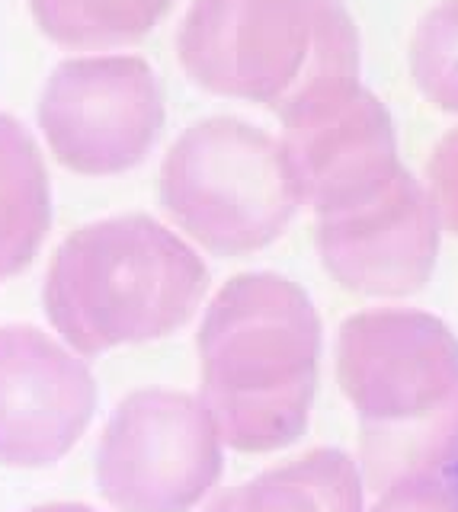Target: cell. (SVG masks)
I'll use <instances>...</instances> for the list:
<instances>
[{
	"label": "cell",
	"instance_id": "cell-3",
	"mask_svg": "<svg viewBox=\"0 0 458 512\" xmlns=\"http://www.w3.org/2000/svg\"><path fill=\"white\" fill-rule=\"evenodd\" d=\"M177 58L205 93L282 122L359 84V29L343 0H193Z\"/></svg>",
	"mask_w": 458,
	"mask_h": 512
},
{
	"label": "cell",
	"instance_id": "cell-15",
	"mask_svg": "<svg viewBox=\"0 0 458 512\" xmlns=\"http://www.w3.org/2000/svg\"><path fill=\"white\" fill-rule=\"evenodd\" d=\"M426 183L442 228L458 234V128L442 135L426 160Z\"/></svg>",
	"mask_w": 458,
	"mask_h": 512
},
{
	"label": "cell",
	"instance_id": "cell-9",
	"mask_svg": "<svg viewBox=\"0 0 458 512\" xmlns=\"http://www.w3.org/2000/svg\"><path fill=\"white\" fill-rule=\"evenodd\" d=\"M97 400V381L71 349L39 327H0V464L52 468L81 442Z\"/></svg>",
	"mask_w": 458,
	"mask_h": 512
},
{
	"label": "cell",
	"instance_id": "cell-7",
	"mask_svg": "<svg viewBox=\"0 0 458 512\" xmlns=\"http://www.w3.org/2000/svg\"><path fill=\"white\" fill-rule=\"evenodd\" d=\"M164 93L138 55L58 64L39 96V125L58 164L81 176L135 170L164 132Z\"/></svg>",
	"mask_w": 458,
	"mask_h": 512
},
{
	"label": "cell",
	"instance_id": "cell-5",
	"mask_svg": "<svg viewBox=\"0 0 458 512\" xmlns=\"http://www.w3.org/2000/svg\"><path fill=\"white\" fill-rule=\"evenodd\" d=\"M161 205L199 247L247 256L286 234L302 199L279 138L234 116H212L189 125L167 151Z\"/></svg>",
	"mask_w": 458,
	"mask_h": 512
},
{
	"label": "cell",
	"instance_id": "cell-8",
	"mask_svg": "<svg viewBox=\"0 0 458 512\" xmlns=\"http://www.w3.org/2000/svg\"><path fill=\"white\" fill-rule=\"evenodd\" d=\"M282 148L298 199L314 218L372 202L404 170L388 106L362 84L282 119Z\"/></svg>",
	"mask_w": 458,
	"mask_h": 512
},
{
	"label": "cell",
	"instance_id": "cell-16",
	"mask_svg": "<svg viewBox=\"0 0 458 512\" xmlns=\"http://www.w3.org/2000/svg\"><path fill=\"white\" fill-rule=\"evenodd\" d=\"M29 512H97V509H90L84 503H49V506H36Z\"/></svg>",
	"mask_w": 458,
	"mask_h": 512
},
{
	"label": "cell",
	"instance_id": "cell-10",
	"mask_svg": "<svg viewBox=\"0 0 458 512\" xmlns=\"http://www.w3.org/2000/svg\"><path fill=\"white\" fill-rule=\"evenodd\" d=\"M442 221L407 167L382 196L314 224V247L330 279L369 298H404L430 282Z\"/></svg>",
	"mask_w": 458,
	"mask_h": 512
},
{
	"label": "cell",
	"instance_id": "cell-13",
	"mask_svg": "<svg viewBox=\"0 0 458 512\" xmlns=\"http://www.w3.org/2000/svg\"><path fill=\"white\" fill-rule=\"evenodd\" d=\"M177 0H29L36 26L61 48H100L141 42Z\"/></svg>",
	"mask_w": 458,
	"mask_h": 512
},
{
	"label": "cell",
	"instance_id": "cell-11",
	"mask_svg": "<svg viewBox=\"0 0 458 512\" xmlns=\"http://www.w3.org/2000/svg\"><path fill=\"white\" fill-rule=\"evenodd\" d=\"M52 228L49 170L29 128L0 112V282L20 276Z\"/></svg>",
	"mask_w": 458,
	"mask_h": 512
},
{
	"label": "cell",
	"instance_id": "cell-2",
	"mask_svg": "<svg viewBox=\"0 0 458 512\" xmlns=\"http://www.w3.org/2000/svg\"><path fill=\"white\" fill-rule=\"evenodd\" d=\"M209 292L202 256L148 215H113L61 240L42 285L52 327L81 356L164 340Z\"/></svg>",
	"mask_w": 458,
	"mask_h": 512
},
{
	"label": "cell",
	"instance_id": "cell-4",
	"mask_svg": "<svg viewBox=\"0 0 458 512\" xmlns=\"http://www.w3.org/2000/svg\"><path fill=\"white\" fill-rule=\"evenodd\" d=\"M337 378L362 420L366 468L378 487L420 452H458V340L439 317L414 308L346 317Z\"/></svg>",
	"mask_w": 458,
	"mask_h": 512
},
{
	"label": "cell",
	"instance_id": "cell-12",
	"mask_svg": "<svg viewBox=\"0 0 458 512\" xmlns=\"http://www.w3.org/2000/svg\"><path fill=\"white\" fill-rule=\"evenodd\" d=\"M202 512H362V484L340 448H314L221 493Z\"/></svg>",
	"mask_w": 458,
	"mask_h": 512
},
{
	"label": "cell",
	"instance_id": "cell-6",
	"mask_svg": "<svg viewBox=\"0 0 458 512\" xmlns=\"http://www.w3.org/2000/svg\"><path fill=\"white\" fill-rule=\"evenodd\" d=\"M221 436L202 397L145 388L113 410L97 448V487L116 512H193L221 468Z\"/></svg>",
	"mask_w": 458,
	"mask_h": 512
},
{
	"label": "cell",
	"instance_id": "cell-1",
	"mask_svg": "<svg viewBox=\"0 0 458 512\" xmlns=\"http://www.w3.org/2000/svg\"><path fill=\"white\" fill-rule=\"evenodd\" d=\"M202 404L241 455L289 448L318 391L321 317L298 282L241 272L218 288L196 336Z\"/></svg>",
	"mask_w": 458,
	"mask_h": 512
},
{
	"label": "cell",
	"instance_id": "cell-14",
	"mask_svg": "<svg viewBox=\"0 0 458 512\" xmlns=\"http://www.w3.org/2000/svg\"><path fill=\"white\" fill-rule=\"evenodd\" d=\"M407 61L423 100L458 116V0H442L420 16Z\"/></svg>",
	"mask_w": 458,
	"mask_h": 512
},
{
	"label": "cell",
	"instance_id": "cell-17",
	"mask_svg": "<svg viewBox=\"0 0 458 512\" xmlns=\"http://www.w3.org/2000/svg\"><path fill=\"white\" fill-rule=\"evenodd\" d=\"M455 480H458V471H455Z\"/></svg>",
	"mask_w": 458,
	"mask_h": 512
}]
</instances>
